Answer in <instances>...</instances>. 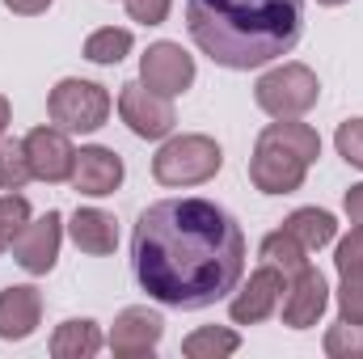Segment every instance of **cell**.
I'll return each mask as SVG.
<instances>
[{"mask_svg":"<svg viewBox=\"0 0 363 359\" xmlns=\"http://www.w3.org/2000/svg\"><path fill=\"white\" fill-rule=\"evenodd\" d=\"M224 148L211 136H169L152 157V178L161 186H203L220 174Z\"/></svg>","mask_w":363,"mask_h":359,"instance_id":"3","label":"cell"},{"mask_svg":"<svg viewBox=\"0 0 363 359\" xmlns=\"http://www.w3.org/2000/svg\"><path fill=\"white\" fill-rule=\"evenodd\" d=\"M72 190L89 194V199H101V194H114L123 186V157L114 148H101V144H89L77 153L72 161Z\"/></svg>","mask_w":363,"mask_h":359,"instance_id":"14","label":"cell"},{"mask_svg":"<svg viewBox=\"0 0 363 359\" xmlns=\"http://www.w3.org/2000/svg\"><path fill=\"white\" fill-rule=\"evenodd\" d=\"M101 351V330L89 317H68L51 334V355L55 359H93Z\"/></svg>","mask_w":363,"mask_h":359,"instance_id":"17","label":"cell"},{"mask_svg":"<svg viewBox=\"0 0 363 359\" xmlns=\"http://www.w3.org/2000/svg\"><path fill=\"white\" fill-rule=\"evenodd\" d=\"M68 233H72L77 250H81V254H93V258H106V254H114V245H118L114 216L101 211V207H77V216L68 220Z\"/></svg>","mask_w":363,"mask_h":359,"instance_id":"16","label":"cell"},{"mask_svg":"<svg viewBox=\"0 0 363 359\" xmlns=\"http://www.w3.org/2000/svg\"><path fill=\"white\" fill-rule=\"evenodd\" d=\"M118 114L123 123L140 136V140H169L174 127H178V114H174V101L152 93L144 81H127L118 89Z\"/></svg>","mask_w":363,"mask_h":359,"instance_id":"7","label":"cell"},{"mask_svg":"<svg viewBox=\"0 0 363 359\" xmlns=\"http://www.w3.org/2000/svg\"><path fill=\"white\" fill-rule=\"evenodd\" d=\"M47 114L60 131L68 136H89L97 127H106L110 118V93L97 81H81V77H64L51 97H47Z\"/></svg>","mask_w":363,"mask_h":359,"instance_id":"4","label":"cell"},{"mask_svg":"<svg viewBox=\"0 0 363 359\" xmlns=\"http://www.w3.org/2000/svg\"><path fill=\"white\" fill-rule=\"evenodd\" d=\"M317 4H330V9H334V4H347V0H317Z\"/></svg>","mask_w":363,"mask_h":359,"instance_id":"33","label":"cell"},{"mask_svg":"<svg viewBox=\"0 0 363 359\" xmlns=\"http://www.w3.org/2000/svg\"><path fill=\"white\" fill-rule=\"evenodd\" d=\"M258 254H262V263H267V267H274L283 279H296L300 270L308 267V250H304V245H300L287 228H274V233H267Z\"/></svg>","mask_w":363,"mask_h":359,"instance_id":"19","label":"cell"},{"mask_svg":"<svg viewBox=\"0 0 363 359\" xmlns=\"http://www.w3.org/2000/svg\"><path fill=\"white\" fill-rule=\"evenodd\" d=\"M169 4L174 0H127V17L140 26H161L169 17Z\"/></svg>","mask_w":363,"mask_h":359,"instance_id":"29","label":"cell"},{"mask_svg":"<svg viewBox=\"0 0 363 359\" xmlns=\"http://www.w3.org/2000/svg\"><path fill=\"white\" fill-rule=\"evenodd\" d=\"M127 55H131V30H123V26H101L85 38V60L89 64L110 68V64H123Z\"/></svg>","mask_w":363,"mask_h":359,"instance_id":"21","label":"cell"},{"mask_svg":"<svg viewBox=\"0 0 363 359\" xmlns=\"http://www.w3.org/2000/svg\"><path fill=\"white\" fill-rule=\"evenodd\" d=\"M9 123H13V106H9V97L0 93V140H4V131H9Z\"/></svg>","mask_w":363,"mask_h":359,"instance_id":"32","label":"cell"},{"mask_svg":"<svg viewBox=\"0 0 363 359\" xmlns=\"http://www.w3.org/2000/svg\"><path fill=\"white\" fill-rule=\"evenodd\" d=\"M267 131H271V136H279L283 144H291V148H296V153H300L308 165L321 157V136H317L308 123H296V118H279V123H271Z\"/></svg>","mask_w":363,"mask_h":359,"instance_id":"23","label":"cell"},{"mask_svg":"<svg viewBox=\"0 0 363 359\" xmlns=\"http://www.w3.org/2000/svg\"><path fill=\"white\" fill-rule=\"evenodd\" d=\"M55 0H4V9L9 13H17V17H38V13H47Z\"/></svg>","mask_w":363,"mask_h":359,"instance_id":"30","label":"cell"},{"mask_svg":"<svg viewBox=\"0 0 363 359\" xmlns=\"http://www.w3.org/2000/svg\"><path fill=\"white\" fill-rule=\"evenodd\" d=\"M34 178L30 157H26V140H0V190H21Z\"/></svg>","mask_w":363,"mask_h":359,"instance_id":"22","label":"cell"},{"mask_svg":"<svg viewBox=\"0 0 363 359\" xmlns=\"http://www.w3.org/2000/svg\"><path fill=\"white\" fill-rule=\"evenodd\" d=\"M283 228L313 254V250H325L334 237H338V224H334V216L330 211H321V207H300V211H291L287 220H283Z\"/></svg>","mask_w":363,"mask_h":359,"instance_id":"18","label":"cell"},{"mask_svg":"<svg viewBox=\"0 0 363 359\" xmlns=\"http://www.w3.org/2000/svg\"><path fill=\"white\" fill-rule=\"evenodd\" d=\"M342 207H347V216H351V224H363V182H359V186H351V190H347V199H342Z\"/></svg>","mask_w":363,"mask_h":359,"instance_id":"31","label":"cell"},{"mask_svg":"<svg viewBox=\"0 0 363 359\" xmlns=\"http://www.w3.org/2000/svg\"><path fill=\"white\" fill-rule=\"evenodd\" d=\"M26 157H30V170H34L38 182H68L72 178L77 148H72L68 131H60V127H34L26 136Z\"/></svg>","mask_w":363,"mask_h":359,"instance_id":"13","label":"cell"},{"mask_svg":"<svg viewBox=\"0 0 363 359\" xmlns=\"http://www.w3.org/2000/svg\"><path fill=\"white\" fill-rule=\"evenodd\" d=\"M60 241H64V216L60 211H47L38 220H30L17 241H13V258L26 275H47L60 258Z\"/></svg>","mask_w":363,"mask_h":359,"instance_id":"10","label":"cell"},{"mask_svg":"<svg viewBox=\"0 0 363 359\" xmlns=\"http://www.w3.org/2000/svg\"><path fill=\"white\" fill-rule=\"evenodd\" d=\"M317 97H321V81L308 64H279L262 72L254 85V101L271 118H300L317 106Z\"/></svg>","mask_w":363,"mask_h":359,"instance_id":"5","label":"cell"},{"mask_svg":"<svg viewBox=\"0 0 363 359\" xmlns=\"http://www.w3.org/2000/svg\"><path fill=\"white\" fill-rule=\"evenodd\" d=\"M334 267H338V275H347V270H363V224H355V228L338 241V250H334Z\"/></svg>","mask_w":363,"mask_h":359,"instance_id":"28","label":"cell"},{"mask_svg":"<svg viewBox=\"0 0 363 359\" xmlns=\"http://www.w3.org/2000/svg\"><path fill=\"white\" fill-rule=\"evenodd\" d=\"M330 309V283L317 267H304L296 279H287L283 287V300H279V313H283V326L291 330H308L325 317Z\"/></svg>","mask_w":363,"mask_h":359,"instance_id":"9","label":"cell"},{"mask_svg":"<svg viewBox=\"0 0 363 359\" xmlns=\"http://www.w3.org/2000/svg\"><path fill=\"white\" fill-rule=\"evenodd\" d=\"M186 30L220 68H267L300 43L304 0H186Z\"/></svg>","mask_w":363,"mask_h":359,"instance_id":"2","label":"cell"},{"mask_svg":"<svg viewBox=\"0 0 363 359\" xmlns=\"http://www.w3.org/2000/svg\"><path fill=\"white\" fill-rule=\"evenodd\" d=\"M140 81L161 97H178L194 85V60L182 51V43H152L140 55Z\"/></svg>","mask_w":363,"mask_h":359,"instance_id":"8","label":"cell"},{"mask_svg":"<svg viewBox=\"0 0 363 359\" xmlns=\"http://www.w3.org/2000/svg\"><path fill=\"white\" fill-rule=\"evenodd\" d=\"M283 287H287V279L274 267L262 263L245 283H237V292H233V300H228L233 321H237V326H258V321H267L274 309H279V300H283Z\"/></svg>","mask_w":363,"mask_h":359,"instance_id":"11","label":"cell"},{"mask_svg":"<svg viewBox=\"0 0 363 359\" xmlns=\"http://www.w3.org/2000/svg\"><path fill=\"white\" fill-rule=\"evenodd\" d=\"M161 334H165L161 313H152V309H144V304H131V309H123V313L114 317L106 343H110V351L118 359H144V355L157 351Z\"/></svg>","mask_w":363,"mask_h":359,"instance_id":"12","label":"cell"},{"mask_svg":"<svg viewBox=\"0 0 363 359\" xmlns=\"http://www.w3.org/2000/svg\"><path fill=\"white\" fill-rule=\"evenodd\" d=\"M241 347V334L228 326H199L194 334L182 338V355L186 359H228Z\"/></svg>","mask_w":363,"mask_h":359,"instance_id":"20","label":"cell"},{"mask_svg":"<svg viewBox=\"0 0 363 359\" xmlns=\"http://www.w3.org/2000/svg\"><path fill=\"white\" fill-rule=\"evenodd\" d=\"M304 174H308V161L291 144H283L271 131L258 136L254 157H250V182L262 194H291V190L304 186Z\"/></svg>","mask_w":363,"mask_h":359,"instance_id":"6","label":"cell"},{"mask_svg":"<svg viewBox=\"0 0 363 359\" xmlns=\"http://www.w3.org/2000/svg\"><path fill=\"white\" fill-rule=\"evenodd\" d=\"M26 224H30V203L17 190H4L0 194V254L13 250V241H17V233Z\"/></svg>","mask_w":363,"mask_h":359,"instance_id":"24","label":"cell"},{"mask_svg":"<svg viewBox=\"0 0 363 359\" xmlns=\"http://www.w3.org/2000/svg\"><path fill=\"white\" fill-rule=\"evenodd\" d=\"M325 355L330 359H363V326L338 317V326H330L325 334Z\"/></svg>","mask_w":363,"mask_h":359,"instance_id":"25","label":"cell"},{"mask_svg":"<svg viewBox=\"0 0 363 359\" xmlns=\"http://www.w3.org/2000/svg\"><path fill=\"white\" fill-rule=\"evenodd\" d=\"M338 317L363 326V270L338 275Z\"/></svg>","mask_w":363,"mask_h":359,"instance_id":"26","label":"cell"},{"mask_svg":"<svg viewBox=\"0 0 363 359\" xmlns=\"http://www.w3.org/2000/svg\"><path fill=\"white\" fill-rule=\"evenodd\" d=\"M135 283L169 309H207L237 292L245 275V233L211 199H161L131 233Z\"/></svg>","mask_w":363,"mask_h":359,"instance_id":"1","label":"cell"},{"mask_svg":"<svg viewBox=\"0 0 363 359\" xmlns=\"http://www.w3.org/2000/svg\"><path fill=\"white\" fill-rule=\"evenodd\" d=\"M43 321V292L30 283H13L0 292V338L4 343H21L38 330Z\"/></svg>","mask_w":363,"mask_h":359,"instance_id":"15","label":"cell"},{"mask_svg":"<svg viewBox=\"0 0 363 359\" xmlns=\"http://www.w3.org/2000/svg\"><path fill=\"white\" fill-rule=\"evenodd\" d=\"M334 144H338V157H342L347 165L363 170V118H347V123H338Z\"/></svg>","mask_w":363,"mask_h":359,"instance_id":"27","label":"cell"}]
</instances>
